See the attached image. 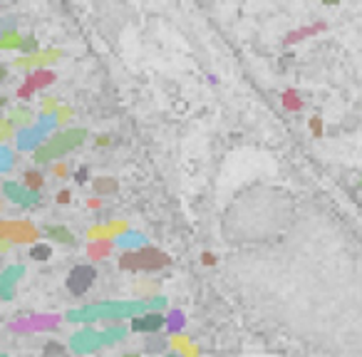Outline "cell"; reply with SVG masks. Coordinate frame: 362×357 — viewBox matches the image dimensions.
Listing matches in <instances>:
<instances>
[{"label":"cell","instance_id":"cb8c5ba5","mask_svg":"<svg viewBox=\"0 0 362 357\" xmlns=\"http://www.w3.org/2000/svg\"><path fill=\"white\" fill-rule=\"evenodd\" d=\"M13 129H15V124H13L10 119H0V142L10 139V137H13Z\"/></svg>","mask_w":362,"mask_h":357},{"label":"cell","instance_id":"9a60e30c","mask_svg":"<svg viewBox=\"0 0 362 357\" xmlns=\"http://www.w3.org/2000/svg\"><path fill=\"white\" fill-rule=\"evenodd\" d=\"M45 233H47L50 238H55V241L62 243V246H75V236H72L65 226H47Z\"/></svg>","mask_w":362,"mask_h":357},{"label":"cell","instance_id":"5bb4252c","mask_svg":"<svg viewBox=\"0 0 362 357\" xmlns=\"http://www.w3.org/2000/svg\"><path fill=\"white\" fill-rule=\"evenodd\" d=\"M112 253V241H94L90 243V248H87V256H90L92 261H102V258H107Z\"/></svg>","mask_w":362,"mask_h":357},{"label":"cell","instance_id":"83f0119b","mask_svg":"<svg viewBox=\"0 0 362 357\" xmlns=\"http://www.w3.org/2000/svg\"><path fill=\"white\" fill-rule=\"evenodd\" d=\"M23 52H28V55H35V52H40L37 50V40L35 37H23V47H20Z\"/></svg>","mask_w":362,"mask_h":357},{"label":"cell","instance_id":"7402d4cb","mask_svg":"<svg viewBox=\"0 0 362 357\" xmlns=\"http://www.w3.org/2000/svg\"><path fill=\"white\" fill-rule=\"evenodd\" d=\"M13 169V151L8 147H0V171H10Z\"/></svg>","mask_w":362,"mask_h":357},{"label":"cell","instance_id":"f35d334b","mask_svg":"<svg viewBox=\"0 0 362 357\" xmlns=\"http://www.w3.org/2000/svg\"><path fill=\"white\" fill-rule=\"evenodd\" d=\"M5 77H8V67H3V65H0V82H3Z\"/></svg>","mask_w":362,"mask_h":357},{"label":"cell","instance_id":"6da1fadb","mask_svg":"<svg viewBox=\"0 0 362 357\" xmlns=\"http://www.w3.org/2000/svg\"><path fill=\"white\" fill-rule=\"evenodd\" d=\"M149 303H99V305H87L80 310H70L67 320L72 323H94V320H104V323H122V318H137Z\"/></svg>","mask_w":362,"mask_h":357},{"label":"cell","instance_id":"d6986e66","mask_svg":"<svg viewBox=\"0 0 362 357\" xmlns=\"http://www.w3.org/2000/svg\"><path fill=\"white\" fill-rule=\"evenodd\" d=\"M20 142H18V147L20 149H37V129H25L20 137H18Z\"/></svg>","mask_w":362,"mask_h":357},{"label":"cell","instance_id":"4316f807","mask_svg":"<svg viewBox=\"0 0 362 357\" xmlns=\"http://www.w3.org/2000/svg\"><path fill=\"white\" fill-rule=\"evenodd\" d=\"M107 231H109V238H117L119 233L127 231V223L124 221H112V223H107Z\"/></svg>","mask_w":362,"mask_h":357},{"label":"cell","instance_id":"277c9868","mask_svg":"<svg viewBox=\"0 0 362 357\" xmlns=\"http://www.w3.org/2000/svg\"><path fill=\"white\" fill-rule=\"evenodd\" d=\"M0 238L8 241V243H37L40 231L32 226L30 221L8 218V221H0Z\"/></svg>","mask_w":362,"mask_h":357},{"label":"cell","instance_id":"f6af8a7d","mask_svg":"<svg viewBox=\"0 0 362 357\" xmlns=\"http://www.w3.org/2000/svg\"><path fill=\"white\" fill-rule=\"evenodd\" d=\"M0 357H5V355H3V352H0Z\"/></svg>","mask_w":362,"mask_h":357},{"label":"cell","instance_id":"e575fe53","mask_svg":"<svg viewBox=\"0 0 362 357\" xmlns=\"http://www.w3.org/2000/svg\"><path fill=\"white\" fill-rule=\"evenodd\" d=\"M57 201H60V204H67V201H70V191H60V194H57Z\"/></svg>","mask_w":362,"mask_h":357},{"label":"cell","instance_id":"d4e9b609","mask_svg":"<svg viewBox=\"0 0 362 357\" xmlns=\"http://www.w3.org/2000/svg\"><path fill=\"white\" fill-rule=\"evenodd\" d=\"M57 109H60V104H57V99H55V97H47V99L42 102V114H45V117H50L52 112L57 114Z\"/></svg>","mask_w":362,"mask_h":357},{"label":"cell","instance_id":"8d00e7d4","mask_svg":"<svg viewBox=\"0 0 362 357\" xmlns=\"http://www.w3.org/2000/svg\"><path fill=\"white\" fill-rule=\"evenodd\" d=\"M8 248H10V243H8V241H3V238H0V253H5V251H8Z\"/></svg>","mask_w":362,"mask_h":357},{"label":"cell","instance_id":"484cf974","mask_svg":"<svg viewBox=\"0 0 362 357\" xmlns=\"http://www.w3.org/2000/svg\"><path fill=\"white\" fill-rule=\"evenodd\" d=\"M45 357H65V347L57 342H47L45 345Z\"/></svg>","mask_w":362,"mask_h":357},{"label":"cell","instance_id":"7c38bea8","mask_svg":"<svg viewBox=\"0 0 362 357\" xmlns=\"http://www.w3.org/2000/svg\"><path fill=\"white\" fill-rule=\"evenodd\" d=\"M320 30H325V23H315V25H308V28L293 30V32H288V35H285V45L300 42V40L310 37V35H315V32H320Z\"/></svg>","mask_w":362,"mask_h":357},{"label":"cell","instance_id":"5b68a950","mask_svg":"<svg viewBox=\"0 0 362 357\" xmlns=\"http://www.w3.org/2000/svg\"><path fill=\"white\" fill-rule=\"evenodd\" d=\"M94 278H97V270L92 266H77L72 268L70 275H67V288H70L72 295H85L92 288Z\"/></svg>","mask_w":362,"mask_h":357},{"label":"cell","instance_id":"74e56055","mask_svg":"<svg viewBox=\"0 0 362 357\" xmlns=\"http://www.w3.org/2000/svg\"><path fill=\"white\" fill-rule=\"evenodd\" d=\"M204 263H206V266H211V263H213V256H211V253H204Z\"/></svg>","mask_w":362,"mask_h":357},{"label":"cell","instance_id":"603a6c76","mask_svg":"<svg viewBox=\"0 0 362 357\" xmlns=\"http://www.w3.org/2000/svg\"><path fill=\"white\" fill-rule=\"evenodd\" d=\"M50 253H52V251H50V246H40V243H37V246H32V258H35V261H47V258H50Z\"/></svg>","mask_w":362,"mask_h":357},{"label":"cell","instance_id":"b9f144b4","mask_svg":"<svg viewBox=\"0 0 362 357\" xmlns=\"http://www.w3.org/2000/svg\"><path fill=\"white\" fill-rule=\"evenodd\" d=\"M3 211H5V201L0 199V213H3Z\"/></svg>","mask_w":362,"mask_h":357},{"label":"cell","instance_id":"7bdbcfd3","mask_svg":"<svg viewBox=\"0 0 362 357\" xmlns=\"http://www.w3.org/2000/svg\"><path fill=\"white\" fill-rule=\"evenodd\" d=\"M166 357H184V355H166Z\"/></svg>","mask_w":362,"mask_h":357},{"label":"cell","instance_id":"f1b7e54d","mask_svg":"<svg viewBox=\"0 0 362 357\" xmlns=\"http://www.w3.org/2000/svg\"><path fill=\"white\" fill-rule=\"evenodd\" d=\"M154 290H156V285H154V283H144V285L134 288V293H137V295H144L147 300H151V298H149V293H154Z\"/></svg>","mask_w":362,"mask_h":357},{"label":"cell","instance_id":"8fae6325","mask_svg":"<svg viewBox=\"0 0 362 357\" xmlns=\"http://www.w3.org/2000/svg\"><path fill=\"white\" fill-rule=\"evenodd\" d=\"M164 325H166V318H164L161 313H144V315H137V318L132 320V327H134L137 332H156V330H161Z\"/></svg>","mask_w":362,"mask_h":357},{"label":"cell","instance_id":"1f68e13d","mask_svg":"<svg viewBox=\"0 0 362 357\" xmlns=\"http://www.w3.org/2000/svg\"><path fill=\"white\" fill-rule=\"evenodd\" d=\"M310 129H313V134H315V137H320V134H323V122H320V117L310 119Z\"/></svg>","mask_w":362,"mask_h":357},{"label":"cell","instance_id":"f546056e","mask_svg":"<svg viewBox=\"0 0 362 357\" xmlns=\"http://www.w3.org/2000/svg\"><path fill=\"white\" fill-rule=\"evenodd\" d=\"M137 243H142V236H132V233H129V236H122L119 238L122 248H129V246H137Z\"/></svg>","mask_w":362,"mask_h":357},{"label":"cell","instance_id":"7a4b0ae2","mask_svg":"<svg viewBox=\"0 0 362 357\" xmlns=\"http://www.w3.org/2000/svg\"><path fill=\"white\" fill-rule=\"evenodd\" d=\"M87 139V129H65L52 134L50 139H45L40 147L35 149V161L37 164H50L55 159H62L65 154H70L72 149H77Z\"/></svg>","mask_w":362,"mask_h":357},{"label":"cell","instance_id":"3957f363","mask_svg":"<svg viewBox=\"0 0 362 357\" xmlns=\"http://www.w3.org/2000/svg\"><path fill=\"white\" fill-rule=\"evenodd\" d=\"M171 263V258L159 251V248H151V246H142V248H134V251H124L119 256V268L122 270H159V268H166Z\"/></svg>","mask_w":362,"mask_h":357},{"label":"cell","instance_id":"8992f818","mask_svg":"<svg viewBox=\"0 0 362 357\" xmlns=\"http://www.w3.org/2000/svg\"><path fill=\"white\" fill-rule=\"evenodd\" d=\"M62 57V50H40V52H35V55H25V57L15 60L13 65L18 67V70H32V72H37V70H45V65H50V62H57Z\"/></svg>","mask_w":362,"mask_h":357},{"label":"cell","instance_id":"e0dca14e","mask_svg":"<svg viewBox=\"0 0 362 357\" xmlns=\"http://www.w3.org/2000/svg\"><path fill=\"white\" fill-rule=\"evenodd\" d=\"M94 191L97 194H114L117 191V178H112V176L94 178Z\"/></svg>","mask_w":362,"mask_h":357},{"label":"cell","instance_id":"ee69618b","mask_svg":"<svg viewBox=\"0 0 362 357\" xmlns=\"http://www.w3.org/2000/svg\"><path fill=\"white\" fill-rule=\"evenodd\" d=\"M124 357H139V355H124Z\"/></svg>","mask_w":362,"mask_h":357},{"label":"cell","instance_id":"30bf717a","mask_svg":"<svg viewBox=\"0 0 362 357\" xmlns=\"http://www.w3.org/2000/svg\"><path fill=\"white\" fill-rule=\"evenodd\" d=\"M23 273H25L23 266H10L3 270V275H0V298H3V300H10L13 288L18 285V280L23 278Z\"/></svg>","mask_w":362,"mask_h":357},{"label":"cell","instance_id":"9c48e42d","mask_svg":"<svg viewBox=\"0 0 362 357\" xmlns=\"http://www.w3.org/2000/svg\"><path fill=\"white\" fill-rule=\"evenodd\" d=\"M99 345H102V340H99V332H94V330H82V332L72 335V350L77 355H87L92 350H97Z\"/></svg>","mask_w":362,"mask_h":357},{"label":"cell","instance_id":"836d02e7","mask_svg":"<svg viewBox=\"0 0 362 357\" xmlns=\"http://www.w3.org/2000/svg\"><path fill=\"white\" fill-rule=\"evenodd\" d=\"M52 174H55V176H65V174H67V166H65V164H55V166H52Z\"/></svg>","mask_w":362,"mask_h":357},{"label":"cell","instance_id":"52a82bcc","mask_svg":"<svg viewBox=\"0 0 362 357\" xmlns=\"http://www.w3.org/2000/svg\"><path fill=\"white\" fill-rule=\"evenodd\" d=\"M52 82H55V72H50V70H37V72H32L30 77L25 80V85L18 89V97L25 99V97H30L32 92L47 87V85H52Z\"/></svg>","mask_w":362,"mask_h":357},{"label":"cell","instance_id":"44dd1931","mask_svg":"<svg viewBox=\"0 0 362 357\" xmlns=\"http://www.w3.org/2000/svg\"><path fill=\"white\" fill-rule=\"evenodd\" d=\"M25 186L37 194V189L42 186V174H40V171H28V174H25Z\"/></svg>","mask_w":362,"mask_h":357},{"label":"cell","instance_id":"4dcf8cb0","mask_svg":"<svg viewBox=\"0 0 362 357\" xmlns=\"http://www.w3.org/2000/svg\"><path fill=\"white\" fill-rule=\"evenodd\" d=\"M166 323H169L171 327H181L184 325V315H181V313H171V315L166 318Z\"/></svg>","mask_w":362,"mask_h":357},{"label":"cell","instance_id":"ffe728a7","mask_svg":"<svg viewBox=\"0 0 362 357\" xmlns=\"http://www.w3.org/2000/svg\"><path fill=\"white\" fill-rule=\"evenodd\" d=\"M283 107L285 109H290V112H298L303 107V102H300V97L293 92V89H288V92H283Z\"/></svg>","mask_w":362,"mask_h":357},{"label":"cell","instance_id":"ac0fdd59","mask_svg":"<svg viewBox=\"0 0 362 357\" xmlns=\"http://www.w3.org/2000/svg\"><path fill=\"white\" fill-rule=\"evenodd\" d=\"M169 345H171V342H169L166 337H147L144 350H147V352H164Z\"/></svg>","mask_w":362,"mask_h":357},{"label":"cell","instance_id":"60d3db41","mask_svg":"<svg viewBox=\"0 0 362 357\" xmlns=\"http://www.w3.org/2000/svg\"><path fill=\"white\" fill-rule=\"evenodd\" d=\"M5 104H8V99H5V97H0V107H5Z\"/></svg>","mask_w":362,"mask_h":357},{"label":"cell","instance_id":"d6a6232c","mask_svg":"<svg viewBox=\"0 0 362 357\" xmlns=\"http://www.w3.org/2000/svg\"><path fill=\"white\" fill-rule=\"evenodd\" d=\"M55 117H57V122H60V124H65V122H67V117H70V109H65V107H60Z\"/></svg>","mask_w":362,"mask_h":357},{"label":"cell","instance_id":"ab89813d","mask_svg":"<svg viewBox=\"0 0 362 357\" xmlns=\"http://www.w3.org/2000/svg\"><path fill=\"white\" fill-rule=\"evenodd\" d=\"M90 208H99V199H92V201H90Z\"/></svg>","mask_w":362,"mask_h":357},{"label":"cell","instance_id":"4fadbf2b","mask_svg":"<svg viewBox=\"0 0 362 357\" xmlns=\"http://www.w3.org/2000/svg\"><path fill=\"white\" fill-rule=\"evenodd\" d=\"M8 119H10L13 124L23 127V129H30L32 124H35V114H32L28 107H15V109H13V114H10Z\"/></svg>","mask_w":362,"mask_h":357},{"label":"cell","instance_id":"ba28073f","mask_svg":"<svg viewBox=\"0 0 362 357\" xmlns=\"http://www.w3.org/2000/svg\"><path fill=\"white\" fill-rule=\"evenodd\" d=\"M3 194H5V199H10V201L18 204V206H35V204L40 201L35 191H30L28 186H20V184H5V186H3Z\"/></svg>","mask_w":362,"mask_h":357},{"label":"cell","instance_id":"2e32d148","mask_svg":"<svg viewBox=\"0 0 362 357\" xmlns=\"http://www.w3.org/2000/svg\"><path fill=\"white\" fill-rule=\"evenodd\" d=\"M23 47V37L18 35V30L0 35V50H20Z\"/></svg>","mask_w":362,"mask_h":357},{"label":"cell","instance_id":"d590c367","mask_svg":"<svg viewBox=\"0 0 362 357\" xmlns=\"http://www.w3.org/2000/svg\"><path fill=\"white\" fill-rule=\"evenodd\" d=\"M97 144H99V147H107V144H109V137H99Z\"/></svg>","mask_w":362,"mask_h":357}]
</instances>
